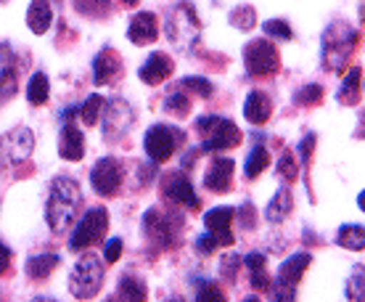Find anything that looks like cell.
Segmentation results:
<instances>
[{
  "label": "cell",
  "instance_id": "7bdbcfd3",
  "mask_svg": "<svg viewBox=\"0 0 365 302\" xmlns=\"http://www.w3.org/2000/svg\"><path fill=\"white\" fill-rule=\"evenodd\" d=\"M217 247H220L217 238L212 236V233H207V231H204V233L196 238V252H199V255H212V252H215Z\"/></svg>",
  "mask_w": 365,
  "mask_h": 302
},
{
  "label": "cell",
  "instance_id": "5b68a950",
  "mask_svg": "<svg viewBox=\"0 0 365 302\" xmlns=\"http://www.w3.org/2000/svg\"><path fill=\"white\" fill-rule=\"evenodd\" d=\"M103 286V260L98 255H83L69 273V292L74 300H93Z\"/></svg>",
  "mask_w": 365,
  "mask_h": 302
},
{
  "label": "cell",
  "instance_id": "7dc6e473",
  "mask_svg": "<svg viewBox=\"0 0 365 302\" xmlns=\"http://www.w3.org/2000/svg\"><path fill=\"white\" fill-rule=\"evenodd\" d=\"M249 278H252V286L259 289V292H267V289H270V276H267V271H252Z\"/></svg>",
  "mask_w": 365,
  "mask_h": 302
},
{
  "label": "cell",
  "instance_id": "277c9868",
  "mask_svg": "<svg viewBox=\"0 0 365 302\" xmlns=\"http://www.w3.org/2000/svg\"><path fill=\"white\" fill-rule=\"evenodd\" d=\"M196 130L204 136L201 151H225V149H236L241 144V130L233 119H225L220 114L196 119Z\"/></svg>",
  "mask_w": 365,
  "mask_h": 302
},
{
  "label": "cell",
  "instance_id": "9c48e42d",
  "mask_svg": "<svg viewBox=\"0 0 365 302\" xmlns=\"http://www.w3.org/2000/svg\"><path fill=\"white\" fill-rule=\"evenodd\" d=\"M244 66L252 77H267V74L278 72V66H281L278 48L270 40H252L244 48Z\"/></svg>",
  "mask_w": 365,
  "mask_h": 302
},
{
  "label": "cell",
  "instance_id": "f35d334b",
  "mask_svg": "<svg viewBox=\"0 0 365 302\" xmlns=\"http://www.w3.org/2000/svg\"><path fill=\"white\" fill-rule=\"evenodd\" d=\"M267 37H273V40H292V27L283 21V19H267L265 24H262Z\"/></svg>",
  "mask_w": 365,
  "mask_h": 302
},
{
  "label": "cell",
  "instance_id": "8992f818",
  "mask_svg": "<svg viewBox=\"0 0 365 302\" xmlns=\"http://www.w3.org/2000/svg\"><path fill=\"white\" fill-rule=\"evenodd\" d=\"M182 231L180 212H162L151 207L143 215V236H148L159 249H170L178 244V236Z\"/></svg>",
  "mask_w": 365,
  "mask_h": 302
},
{
  "label": "cell",
  "instance_id": "bcb514c9",
  "mask_svg": "<svg viewBox=\"0 0 365 302\" xmlns=\"http://www.w3.org/2000/svg\"><path fill=\"white\" fill-rule=\"evenodd\" d=\"M238 215H241V228H255L257 226V212L252 201H247V204L238 210Z\"/></svg>",
  "mask_w": 365,
  "mask_h": 302
},
{
  "label": "cell",
  "instance_id": "1f68e13d",
  "mask_svg": "<svg viewBox=\"0 0 365 302\" xmlns=\"http://www.w3.org/2000/svg\"><path fill=\"white\" fill-rule=\"evenodd\" d=\"M72 6L77 14H83L88 19H101L111 11V0H72Z\"/></svg>",
  "mask_w": 365,
  "mask_h": 302
},
{
  "label": "cell",
  "instance_id": "ac0fdd59",
  "mask_svg": "<svg viewBox=\"0 0 365 302\" xmlns=\"http://www.w3.org/2000/svg\"><path fill=\"white\" fill-rule=\"evenodd\" d=\"M233 173H236V162L228 159V156H220L210 165L207 175H204V186L207 191L212 193H225L230 191V183H233Z\"/></svg>",
  "mask_w": 365,
  "mask_h": 302
},
{
  "label": "cell",
  "instance_id": "7c38bea8",
  "mask_svg": "<svg viewBox=\"0 0 365 302\" xmlns=\"http://www.w3.org/2000/svg\"><path fill=\"white\" fill-rule=\"evenodd\" d=\"M0 149L9 154L11 165H21L35 151V133L29 128H24V125H19V128L9 130L6 136L0 138Z\"/></svg>",
  "mask_w": 365,
  "mask_h": 302
},
{
  "label": "cell",
  "instance_id": "484cf974",
  "mask_svg": "<svg viewBox=\"0 0 365 302\" xmlns=\"http://www.w3.org/2000/svg\"><path fill=\"white\" fill-rule=\"evenodd\" d=\"M336 244L344 249H360L365 247V228L363 226H355V223H344L341 228L336 231Z\"/></svg>",
  "mask_w": 365,
  "mask_h": 302
},
{
  "label": "cell",
  "instance_id": "603a6c76",
  "mask_svg": "<svg viewBox=\"0 0 365 302\" xmlns=\"http://www.w3.org/2000/svg\"><path fill=\"white\" fill-rule=\"evenodd\" d=\"M61 263V255H56V252H40V255H32L27 257V263H24V273L29 278H48V276L53 273L56 266Z\"/></svg>",
  "mask_w": 365,
  "mask_h": 302
},
{
  "label": "cell",
  "instance_id": "44dd1931",
  "mask_svg": "<svg viewBox=\"0 0 365 302\" xmlns=\"http://www.w3.org/2000/svg\"><path fill=\"white\" fill-rule=\"evenodd\" d=\"M270 114H273V101H270V96L262 91L249 93L247 101H244V117H247V122H252V125H265L267 119H270Z\"/></svg>",
  "mask_w": 365,
  "mask_h": 302
},
{
  "label": "cell",
  "instance_id": "6da1fadb",
  "mask_svg": "<svg viewBox=\"0 0 365 302\" xmlns=\"http://www.w3.org/2000/svg\"><path fill=\"white\" fill-rule=\"evenodd\" d=\"M83 204V191H80V183L69 178V175H58L51 183V191H48L46 201V220L51 231L61 233L74 223L77 218V210Z\"/></svg>",
  "mask_w": 365,
  "mask_h": 302
},
{
  "label": "cell",
  "instance_id": "4316f807",
  "mask_svg": "<svg viewBox=\"0 0 365 302\" xmlns=\"http://www.w3.org/2000/svg\"><path fill=\"white\" fill-rule=\"evenodd\" d=\"M48 99H51V83H48V74L35 72L27 83V101L29 104H35V106H40V104H46Z\"/></svg>",
  "mask_w": 365,
  "mask_h": 302
},
{
  "label": "cell",
  "instance_id": "4fadbf2b",
  "mask_svg": "<svg viewBox=\"0 0 365 302\" xmlns=\"http://www.w3.org/2000/svg\"><path fill=\"white\" fill-rule=\"evenodd\" d=\"M312 257L307 252H294L292 257H286L281 266H278V273H275V281H270L273 289H292L297 292V284L304 276V271L310 268Z\"/></svg>",
  "mask_w": 365,
  "mask_h": 302
},
{
  "label": "cell",
  "instance_id": "2e32d148",
  "mask_svg": "<svg viewBox=\"0 0 365 302\" xmlns=\"http://www.w3.org/2000/svg\"><path fill=\"white\" fill-rule=\"evenodd\" d=\"M128 37L133 46H151L159 37V19H156L154 11H140L130 19Z\"/></svg>",
  "mask_w": 365,
  "mask_h": 302
},
{
  "label": "cell",
  "instance_id": "ba28073f",
  "mask_svg": "<svg viewBox=\"0 0 365 302\" xmlns=\"http://www.w3.org/2000/svg\"><path fill=\"white\" fill-rule=\"evenodd\" d=\"M103 138L106 141H119L130 133V128L135 125V109L130 106V101L125 99H111L103 101Z\"/></svg>",
  "mask_w": 365,
  "mask_h": 302
},
{
  "label": "cell",
  "instance_id": "f546056e",
  "mask_svg": "<svg viewBox=\"0 0 365 302\" xmlns=\"http://www.w3.org/2000/svg\"><path fill=\"white\" fill-rule=\"evenodd\" d=\"M265 167H270V154H267V149L262 144H257L252 149V154L247 156V165H244V175L247 178H259V175L265 173Z\"/></svg>",
  "mask_w": 365,
  "mask_h": 302
},
{
  "label": "cell",
  "instance_id": "ab89813d",
  "mask_svg": "<svg viewBox=\"0 0 365 302\" xmlns=\"http://www.w3.org/2000/svg\"><path fill=\"white\" fill-rule=\"evenodd\" d=\"M238 266H241V257L228 252V255L222 257V263H220V276L233 284V281H236V273H238Z\"/></svg>",
  "mask_w": 365,
  "mask_h": 302
},
{
  "label": "cell",
  "instance_id": "e575fe53",
  "mask_svg": "<svg viewBox=\"0 0 365 302\" xmlns=\"http://www.w3.org/2000/svg\"><path fill=\"white\" fill-rule=\"evenodd\" d=\"M275 173L281 175L286 183H294V181L299 178V162L294 159L292 151H283V154L278 156V162H275Z\"/></svg>",
  "mask_w": 365,
  "mask_h": 302
},
{
  "label": "cell",
  "instance_id": "c3c4849f",
  "mask_svg": "<svg viewBox=\"0 0 365 302\" xmlns=\"http://www.w3.org/2000/svg\"><path fill=\"white\" fill-rule=\"evenodd\" d=\"M11 268V249L3 244V238H0V276L6 273Z\"/></svg>",
  "mask_w": 365,
  "mask_h": 302
},
{
  "label": "cell",
  "instance_id": "9a60e30c",
  "mask_svg": "<svg viewBox=\"0 0 365 302\" xmlns=\"http://www.w3.org/2000/svg\"><path fill=\"white\" fill-rule=\"evenodd\" d=\"M233 218H236L233 207H212L204 215V228H207V233H212V236L217 238L220 247H230L233 244V233H230Z\"/></svg>",
  "mask_w": 365,
  "mask_h": 302
},
{
  "label": "cell",
  "instance_id": "7402d4cb",
  "mask_svg": "<svg viewBox=\"0 0 365 302\" xmlns=\"http://www.w3.org/2000/svg\"><path fill=\"white\" fill-rule=\"evenodd\" d=\"M53 24V9L48 0H32L27 9V27L32 35H46Z\"/></svg>",
  "mask_w": 365,
  "mask_h": 302
},
{
  "label": "cell",
  "instance_id": "d590c367",
  "mask_svg": "<svg viewBox=\"0 0 365 302\" xmlns=\"http://www.w3.org/2000/svg\"><path fill=\"white\" fill-rule=\"evenodd\" d=\"M180 91L196 93L201 99H210L212 93H215V88H212V83L207 77H185V80H180Z\"/></svg>",
  "mask_w": 365,
  "mask_h": 302
},
{
  "label": "cell",
  "instance_id": "d4e9b609",
  "mask_svg": "<svg viewBox=\"0 0 365 302\" xmlns=\"http://www.w3.org/2000/svg\"><path fill=\"white\" fill-rule=\"evenodd\" d=\"M148 297L146 284L133 273H125L117 284V300H128V302H143Z\"/></svg>",
  "mask_w": 365,
  "mask_h": 302
},
{
  "label": "cell",
  "instance_id": "7a4b0ae2",
  "mask_svg": "<svg viewBox=\"0 0 365 302\" xmlns=\"http://www.w3.org/2000/svg\"><path fill=\"white\" fill-rule=\"evenodd\" d=\"M357 35L355 27H349L347 21H331L323 37H320V61L326 72H341L347 61L352 59L357 48Z\"/></svg>",
  "mask_w": 365,
  "mask_h": 302
},
{
  "label": "cell",
  "instance_id": "8fae6325",
  "mask_svg": "<svg viewBox=\"0 0 365 302\" xmlns=\"http://www.w3.org/2000/svg\"><path fill=\"white\" fill-rule=\"evenodd\" d=\"M122 165L114 156H103L96 162V167L91 170V186L98 196H114L122 186Z\"/></svg>",
  "mask_w": 365,
  "mask_h": 302
},
{
  "label": "cell",
  "instance_id": "4dcf8cb0",
  "mask_svg": "<svg viewBox=\"0 0 365 302\" xmlns=\"http://www.w3.org/2000/svg\"><path fill=\"white\" fill-rule=\"evenodd\" d=\"M101 109H103V99L98 93H93V96L85 99V104L77 106V117L83 119V125H98Z\"/></svg>",
  "mask_w": 365,
  "mask_h": 302
},
{
  "label": "cell",
  "instance_id": "83f0119b",
  "mask_svg": "<svg viewBox=\"0 0 365 302\" xmlns=\"http://www.w3.org/2000/svg\"><path fill=\"white\" fill-rule=\"evenodd\" d=\"M360 80H363V69L352 66L347 77H344L341 88H339V101L341 104H357V99H360Z\"/></svg>",
  "mask_w": 365,
  "mask_h": 302
},
{
  "label": "cell",
  "instance_id": "836d02e7",
  "mask_svg": "<svg viewBox=\"0 0 365 302\" xmlns=\"http://www.w3.org/2000/svg\"><path fill=\"white\" fill-rule=\"evenodd\" d=\"M165 111L167 114H173V117H188V111H191V99H188V93L185 91L170 93V96L165 99Z\"/></svg>",
  "mask_w": 365,
  "mask_h": 302
},
{
  "label": "cell",
  "instance_id": "b9f144b4",
  "mask_svg": "<svg viewBox=\"0 0 365 302\" xmlns=\"http://www.w3.org/2000/svg\"><path fill=\"white\" fill-rule=\"evenodd\" d=\"M315 144H318L315 133H307V136H304L299 144H297V151H299L302 165H307V162H310V154H312V149H315Z\"/></svg>",
  "mask_w": 365,
  "mask_h": 302
},
{
  "label": "cell",
  "instance_id": "681fc988",
  "mask_svg": "<svg viewBox=\"0 0 365 302\" xmlns=\"http://www.w3.org/2000/svg\"><path fill=\"white\" fill-rule=\"evenodd\" d=\"M122 3H125V6H130V9H133V6H138V0H122Z\"/></svg>",
  "mask_w": 365,
  "mask_h": 302
},
{
  "label": "cell",
  "instance_id": "74e56055",
  "mask_svg": "<svg viewBox=\"0 0 365 302\" xmlns=\"http://www.w3.org/2000/svg\"><path fill=\"white\" fill-rule=\"evenodd\" d=\"M196 300L199 302H222V289L215 281H196Z\"/></svg>",
  "mask_w": 365,
  "mask_h": 302
},
{
  "label": "cell",
  "instance_id": "5bb4252c",
  "mask_svg": "<svg viewBox=\"0 0 365 302\" xmlns=\"http://www.w3.org/2000/svg\"><path fill=\"white\" fill-rule=\"evenodd\" d=\"M162 193L173 204H180V207H188V210H196L199 207V196L193 191L191 178L185 173H170L162 181Z\"/></svg>",
  "mask_w": 365,
  "mask_h": 302
},
{
  "label": "cell",
  "instance_id": "f907efd6",
  "mask_svg": "<svg viewBox=\"0 0 365 302\" xmlns=\"http://www.w3.org/2000/svg\"><path fill=\"white\" fill-rule=\"evenodd\" d=\"M0 151H3V149H0ZM0 165H3V159H0ZM0 170H3V167H0Z\"/></svg>",
  "mask_w": 365,
  "mask_h": 302
},
{
  "label": "cell",
  "instance_id": "3957f363",
  "mask_svg": "<svg viewBox=\"0 0 365 302\" xmlns=\"http://www.w3.org/2000/svg\"><path fill=\"white\" fill-rule=\"evenodd\" d=\"M167 37H170L173 48H178L180 54H193L196 51L201 37V21L196 16L193 3H188V0L175 3L170 16H167Z\"/></svg>",
  "mask_w": 365,
  "mask_h": 302
},
{
  "label": "cell",
  "instance_id": "ee69618b",
  "mask_svg": "<svg viewBox=\"0 0 365 302\" xmlns=\"http://www.w3.org/2000/svg\"><path fill=\"white\" fill-rule=\"evenodd\" d=\"M122 257V238H109L106 247H103V260L106 263H117Z\"/></svg>",
  "mask_w": 365,
  "mask_h": 302
},
{
  "label": "cell",
  "instance_id": "ffe728a7",
  "mask_svg": "<svg viewBox=\"0 0 365 302\" xmlns=\"http://www.w3.org/2000/svg\"><path fill=\"white\" fill-rule=\"evenodd\" d=\"M173 69H175L173 59L167 54H162V51H154V54L146 59V64L138 69V77L146 85H159L173 74Z\"/></svg>",
  "mask_w": 365,
  "mask_h": 302
},
{
  "label": "cell",
  "instance_id": "30bf717a",
  "mask_svg": "<svg viewBox=\"0 0 365 302\" xmlns=\"http://www.w3.org/2000/svg\"><path fill=\"white\" fill-rule=\"evenodd\" d=\"M180 141H182L180 130L170 128V125H154L143 136V149H146L148 159L154 165H159V162H167L175 154V149L180 146Z\"/></svg>",
  "mask_w": 365,
  "mask_h": 302
},
{
  "label": "cell",
  "instance_id": "d6a6232c",
  "mask_svg": "<svg viewBox=\"0 0 365 302\" xmlns=\"http://www.w3.org/2000/svg\"><path fill=\"white\" fill-rule=\"evenodd\" d=\"M19 93V74L14 66H3L0 69V106L11 101Z\"/></svg>",
  "mask_w": 365,
  "mask_h": 302
},
{
  "label": "cell",
  "instance_id": "d6986e66",
  "mask_svg": "<svg viewBox=\"0 0 365 302\" xmlns=\"http://www.w3.org/2000/svg\"><path fill=\"white\" fill-rule=\"evenodd\" d=\"M58 154L66 162H80L85 156V136L83 130L77 128L74 122L64 119V128H61V138H58Z\"/></svg>",
  "mask_w": 365,
  "mask_h": 302
},
{
  "label": "cell",
  "instance_id": "60d3db41",
  "mask_svg": "<svg viewBox=\"0 0 365 302\" xmlns=\"http://www.w3.org/2000/svg\"><path fill=\"white\" fill-rule=\"evenodd\" d=\"M363 268H357L355 273H352V278H349L347 284V300H363Z\"/></svg>",
  "mask_w": 365,
  "mask_h": 302
},
{
  "label": "cell",
  "instance_id": "52a82bcc",
  "mask_svg": "<svg viewBox=\"0 0 365 302\" xmlns=\"http://www.w3.org/2000/svg\"><path fill=\"white\" fill-rule=\"evenodd\" d=\"M109 231V212L103 207H93L77 220V226L72 231V238H69V249L74 252H83V249L98 244L103 233Z\"/></svg>",
  "mask_w": 365,
  "mask_h": 302
},
{
  "label": "cell",
  "instance_id": "f6af8a7d",
  "mask_svg": "<svg viewBox=\"0 0 365 302\" xmlns=\"http://www.w3.org/2000/svg\"><path fill=\"white\" fill-rule=\"evenodd\" d=\"M241 263H244V266L249 268V273H252V271H265V266H267V257L262 255V252H249V255L244 257V260H241Z\"/></svg>",
  "mask_w": 365,
  "mask_h": 302
},
{
  "label": "cell",
  "instance_id": "e0dca14e",
  "mask_svg": "<svg viewBox=\"0 0 365 302\" xmlns=\"http://www.w3.org/2000/svg\"><path fill=\"white\" fill-rule=\"evenodd\" d=\"M122 74V59L111 46L98 51V56L93 59V80L96 85H111Z\"/></svg>",
  "mask_w": 365,
  "mask_h": 302
},
{
  "label": "cell",
  "instance_id": "cb8c5ba5",
  "mask_svg": "<svg viewBox=\"0 0 365 302\" xmlns=\"http://www.w3.org/2000/svg\"><path fill=\"white\" fill-rule=\"evenodd\" d=\"M294 210V199H292V191L289 188H278V191L273 193V199H270V204H267L265 210V218L267 223H273V226H278V223H283V220L292 215Z\"/></svg>",
  "mask_w": 365,
  "mask_h": 302
},
{
  "label": "cell",
  "instance_id": "f1b7e54d",
  "mask_svg": "<svg viewBox=\"0 0 365 302\" xmlns=\"http://www.w3.org/2000/svg\"><path fill=\"white\" fill-rule=\"evenodd\" d=\"M228 21H230V27L241 29V32H249V29H255L257 27V11H255V6L244 3V6H236V9H230Z\"/></svg>",
  "mask_w": 365,
  "mask_h": 302
},
{
  "label": "cell",
  "instance_id": "8d00e7d4",
  "mask_svg": "<svg viewBox=\"0 0 365 302\" xmlns=\"http://www.w3.org/2000/svg\"><path fill=\"white\" fill-rule=\"evenodd\" d=\"M320 99H323V88L315 85V83L302 85L299 91L294 93V101H297L299 106H312V104H318Z\"/></svg>",
  "mask_w": 365,
  "mask_h": 302
}]
</instances>
